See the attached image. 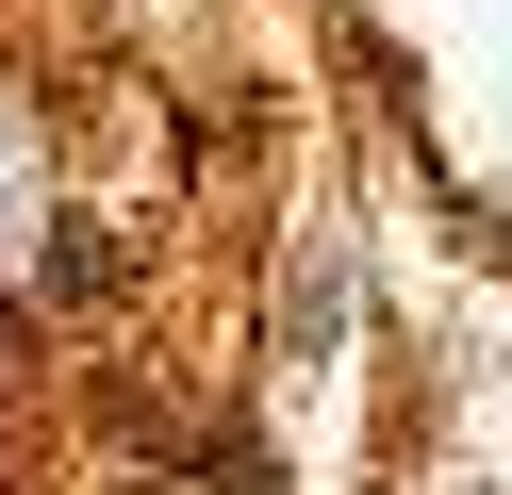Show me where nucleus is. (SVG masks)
Listing matches in <instances>:
<instances>
[{"label": "nucleus", "mask_w": 512, "mask_h": 495, "mask_svg": "<svg viewBox=\"0 0 512 495\" xmlns=\"http://www.w3.org/2000/svg\"><path fill=\"white\" fill-rule=\"evenodd\" d=\"M331 330H347V264L298 248V264H281V347H331Z\"/></svg>", "instance_id": "nucleus-1"}, {"label": "nucleus", "mask_w": 512, "mask_h": 495, "mask_svg": "<svg viewBox=\"0 0 512 495\" xmlns=\"http://www.w3.org/2000/svg\"><path fill=\"white\" fill-rule=\"evenodd\" d=\"M215 495H281V462L265 446H215Z\"/></svg>", "instance_id": "nucleus-2"}]
</instances>
